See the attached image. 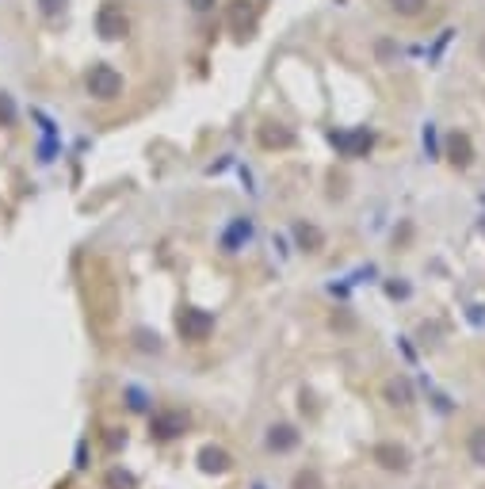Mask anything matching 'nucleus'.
<instances>
[{
	"instance_id": "6",
	"label": "nucleus",
	"mask_w": 485,
	"mask_h": 489,
	"mask_svg": "<svg viewBox=\"0 0 485 489\" xmlns=\"http://www.w3.org/2000/svg\"><path fill=\"white\" fill-rule=\"evenodd\" d=\"M188 4L195 8V12H210V8L218 4V0H188Z\"/></svg>"
},
{
	"instance_id": "2",
	"label": "nucleus",
	"mask_w": 485,
	"mask_h": 489,
	"mask_svg": "<svg viewBox=\"0 0 485 489\" xmlns=\"http://www.w3.org/2000/svg\"><path fill=\"white\" fill-rule=\"evenodd\" d=\"M96 31L104 35V39H123L126 35V12H123L119 0H107V4L96 12Z\"/></svg>"
},
{
	"instance_id": "5",
	"label": "nucleus",
	"mask_w": 485,
	"mask_h": 489,
	"mask_svg": "<svg viewBox=\"0 0 485 489\" xmlns=\"http://www.w3.org/2000/svg\"><path fill=\"white\" fill-rule=\"evenodd\" d=\"M42 4V16H58V12H65V0H39Z\"/></svg>"
},
{
	"instance_id": "4",
	"label": "nucleus",
	"mask_w": 485,
	"mask_h": 489,
	"mask_svg": "<svg viewBox=\"0 0 485 489\" xmlns=\"http://www.w3.org/2000/svg\"><path fill=\"white\" fill-rule=\"evenodd\" d=\"M451 153H455V161H459V165H466V161H470V142L455 134V138H451Z\"/></svg>"
},
{
	"instance_id": "3",
	"label": "nucleus",
	"mask_w": 485,
	"mask_h": 489,
	"mask_svg": "<svg viewBox=\"0 0 485 489\" xmlns=\"http://www.w3.org/2000/svg\"><path fill=\"white\" fill-rule=\"evenodd\" d=\"M424 4H428V0H390V8H394L397 16H405V20L421 16V12H424Z\"/></svg>"
},
{
	"instance_id": "1",
	"label": "nucleus",
	"mask_w": 485,
	"mask_h": 489,
	"mask_svg": "<svg viewBox=\"0 0 485 489\" xmlns=\"http://www.w3.org/2000/svg\"><path fill=\"white\" fill-rule=\"evenodd\" d=\"M88 92L96 100H115L119 92H123V77H119L111 65L100 61V65H92V69H88Z\"/></svg>"
}]
</instances>
